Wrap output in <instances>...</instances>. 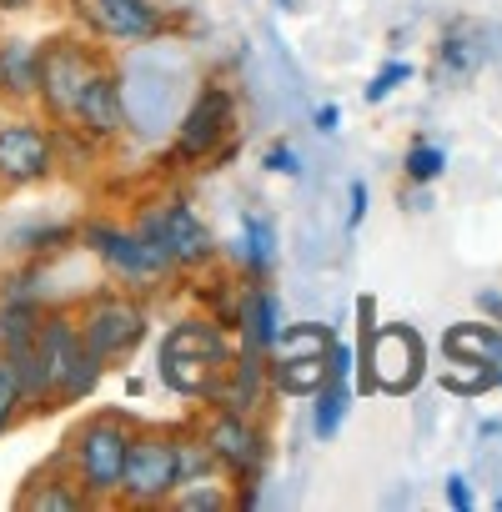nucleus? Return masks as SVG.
I'll return each instance as SVG.
<instances>
[{
    "instance_id": "obj_13",
    "label": "nucleus",
    "mask_w": 502,
    "mask_h": 512,
    "mask_svg": "<svg viewBox=\"0 0 502 512\" xmlns=\"http://www.w3.org/2000/svg\"><path fill=\"white\" fill-rule=\"evenodd\" d=\"M71 126H81V131H91V136H116V131L126 126L121 81H116V71H111V66H101V71H96V81L86 86V96H81V106H76V121H71Z\"/></svg>"
},
{
    "instance_id": "obj_24",
    "label": "nucleus",
    "mask_w": 502,
    "mask_h": 512,
    "mask_svg": "<svg viewBox=\"0 0 502 512\" xmlns=\"http://www.w3.org/2000/svg\"><path fill=\"white\" fill-rule=\"evenodd\" d=\"M91 497L81 492V482H56V477H46L36 492H26L21 497V507H66V512H76V507H86Z\"/></svg>"
},
{
    "instance_id": "obj_33",
    "label": "nucleus",
    "mask_w": 502,
    "mask_h": 512,
    "mask_svg": "<svg viewBox=\"0 0 502 512\" xmlns=\"http://www.w3.org/2000/svg\"><path fill=\"white\" fill-rule=\"evenodd\" d=\"M312 126H317L322 136H332V131L342 126V111H337V106H317V121H312Z\"/></svg>"
},
{
    "instance_id": "obj_8",
    "label": "nucleus",
    "mask_w": 502,
    "mask_h": 512,
    "mask_svg": "<svg viewBox=\"0 0 502 512\" xmlns=\"http://www.w3.org/2000/svg\"><path fill=\"white\" fill-rule=\"evenodd\" d=\"M226 131H231V96H226L221 86H206V91L186 106V116H181L171 161H176V166H191V161L216 156L221 141H226Z\"/></svg>"
},
{
    "instance_id": "obj_20",
    "label": "nucleus",
    "mask_w": 502,
    "mask_h": 512,
    "mask_svg": "<svg viewBox=\"0 0 502 512\" xmlns=\"http://www.w3.org/2000/svg\"><path fill=\"white\" fill-rule=\"evenodd\" d=\"M332 327L327 322H292V327H282V337H277V357H327L332 352Z\"/></svg>"
},
{
    "instance_id": "obj_31",
    "label": "nucleus",
    "mask_w": 502,
    "mask_h": 512,
    "mask_svg": "<svg viewBox=\"0 0 502 512\" xmlns=\"http://www.w3.org/2000/svg\"><path fill=\"white\" fill-rule=\"evenodd\" d=\"M56 236H71V231H66V226H46V231H21V236H16V246H31V251H36V246H56Z\"/></svg>"
},
{
    "instance_id": "obj_26",
    "label": "nucleus",
    "mask_w": 502,
    "mask_h": 512,
    "mask_svg": "<svg viewBox=\"0 0 502 512\" xmlns=\"http://www.w3.org/2000/svg\"><path fill=\"white\" fill-rule=\"evenodd\" d=\"M26 402H21V382H16V367L6 362V352H0V432H6L11 422H16V412H21Z\"/></svg>"
},
{
    "instance_id": "obj_23",
    "label": "nucleus",
    "mask_w": 502,
    "mask_h": 512,
    "mask_svg": "<svg viewBox=\"0 0 502 512\" xmlns=\"http://www.w3.org/2000/svg\"><path fill=\"white\" fill-rule=\"evenodd\" d=\"M317 397H322V402H317L312 432H317V437H337V427H342V417H347V402H352V392H347V382H327Z\"/></svg>"
},
{
    "instance_id": "obj_25",
    "label": "nucleus",
    "mask_w": 502,
    "mask_h": 512,
    "mask_svg": "<svg viewBox=\"0 0 502 512\" xmlns=\"http://www.w3.org/2000/svg\"><path fill=\"white\" fill-rule=\"evenodd\" d=\"M402 171H407L412 181H437V176L447 171V151H442V146H432V141H417V146L407 151Z\"/></svg>"
},
{
    "instance_id": "obj_12",
    "label": "nucleus",
    "mask_w": 502,
    "mask_h": 512,
    "mask_svg": "<svg viewBox=\"0 0 502 512\" xmlns=\"http://www.w3.org/2000/svg\"><path fill=\"white\" fill-rule=\"evenodd\" d=\"M76 6H86L91 26L111 41H151L161 31L151 0H76Z\"/></svg>"
},
{
    "instance_id": "obj_6",
    "label": "nucleus",
    "mask_w": 502,
    "mask_h": 512,
    "mask_svg": "<svg viewBox=\"0 0 502 512\" xmlns=\"http://www.w3.org/2000/svg\"><path fill=\"white\" fill-rule=\"evenodd\" d=\"M101 66L106 61L96 51H86L81 41H56V46L41 51V96H46L56 121H66V126L76 121V106H81V96H86V86L96 81Z\"/></svg>"
},
{
    "instance_id": "obj_14",
    "label": "nucleus",
    "mask_w": 502,
    "mask_h": 512,
    "mask_svg": "<svg viewBox=\"0 0 502 512\" xmlns=\"http://www.w3.org/2000/svg\"><path fill=\"white\" fill-rule=\"evenodd\" d=\"M262 387H267V367H262V352L257 347H246V357H231V367H226V377H221V387H216V407L221 412H241V417H251V407L262 402Z\"/></svg>"
},
{
    "instance_id": "obj_7",
    "label": "nucleus",
    "mask_w": 502,
    "mask_h": 512,
    "mask_svg": "<svg viewBox=\"0 0 502 512\" xmlns=\"http://www.w3.org/2000/svg\"><path fill=\"white\" fill-rule=\"evenodd\" d=\"M146 337V312L131 297H96L81 317V342L101 357V362H121L131 357V347Z\"/></svg>"
},
{
    "instance_id": "obj_1",
    "label": "nucleus",
    "mask_w": 502,
    "mask_h": 512,
    "mask_svg": "<svg viewBox=\"0 0 502 512\" xmlns=\"http://www.w3.org/2000/svg\"><path fill=\"white\" fill-rule=\"evenodd\" d=\"M231 367V342L216 322H201V317H186L176 322L166 337H161V352H156V372L171 392L181 397H216L221 377Z\"/></svg>"
},
{
    "instance_id": "obj_10",
    "label": "nucleus",
    "mask_w": 502,
    "mask_h": 512,
    "mask_svg": "<svg viewBox=\"0 0 502 512\" xmlns=\"http://www.w3.org/2000/svg\"><path fill=\"white\" fill-rule=\"evenodd\" d=\"M81 236H86V246L101 256V262H106L111 272H121V277H126V282H136V287H151V282L166 272V262H161V256H156L136 231H121V226L96 221V226H86Z\"/></svg>"
},
{
    "instance_id": "obj_18",
    "label": "nucleus",
    "mask_w": 502,
    "mask_h": 512,
    "mask_svg": "<svg viewBox=\"0 0 502 512\" xmlns=\"http://www.w3.org/2000/svg\"><path fill=\"white\" fill-rule=\"evenodd\" d=\"M0 86H6L11 96L41 91V51L31 41H6L0 46Z\"/></svg>"
},
{
    "instance_id": "obj_32",
    "label": "nucleus",
    "mask_w": 502,
    "mask_h": 512,
    "mask_svg": "<svg viewBox=\"0 0 502 512\" xmlns=\"http://www.w3.org/2000/svg\"><path fill=\"white\" fill-rule=\"evenodd\" d=\"M447 502H452L457 512L472 507V487H467V477H447Z\"/></svg>"
},
{
    "instance_id": "obj_15",
    "label": "nucleus",
    "mask_w": 502,
    "mask_h": 512,
    "mask_svg": "<svg viewBox=\"0 0 502 512\" xmlns=\"http://www.w3.org/2000/svg\"><path fill=\"white\" fill-rule=\"evenodd\" d=\"M236 327L246 337V347H257V352H272L277 337H282V297L257 287V292H246L241 307H236Z\"/></svg>"
},
{
    "instance_id": "obj_28",
    "label": "nucleus",
    "mask_w": 502,
    "mask_h": 512,
    "mask_svg": "<svg viewBox=\"0 0 502 512\" xmlns=\"http://www.w3.org/2000/svg\"><path fill=\"white\" fill-rule=\"evenodd\" d=\"M267 171H277V176H302V156H297L287 141H277V146H267Z\"/></svg>"
},
{
    "instance_id": "obj_5",
    "label": "nucleus",
    "mask_w": 502,
    "mask_h": 512,
    "mask_svg": "<svg viewBox=\"0 0 502 512\" xmlns=\"http://www.w3.org/2000/svg\"><path fill=\"white\" fill-rule=\"evenodd\" d=\"M362 367H367L362 392H412L422 382V367H427L422 337L412 327H382V332H372Z\"/></svg>"
},
{
    "instance_id": "obj_30",
    "label": "nucleus",
    "mask_w": 502,
    "mask_h": 512,
    "mask_svg": "<svg viewBox=\"0 0 502 512\" xmlns=\"http://www.w3.org/2000/svg\"><path fill=\"white\" fill-rule=\"evenodd\" d=\"M347 196H352V211H347V231H357V226H362V216H367V181H352V186H347Z\"/></svg>"
},
{
    "instance_id": "obj_29",
    "label": "nucleus",
    "mask_w": 502,
    "mask_h": 512,
    "mask_svg": "<svg viewBox=\"0 0 502 512\" xmlns=\"http://www.w3.org/2000/svg\"><path fill=\"white\" fill-rule=\"evenodd\" d=\"M347 377H352V347L332 342V352H327V382H347Z\"/></svg>"
},
{
    "instance_id": "obj_34",
    "label": "nucleus",
    "mask_w": 502,
    "mask_h": 512,
    "mask_svg": "<svg viewBox=\"0 0 502 512\" xmlns=\"http://www.w3.org/2000/svg\"><path fill=\"white\" fill-rule=\"evenodd\" d=\"M181 507H221V497H216V492H186Z\"/></svg>"
},
{
    "instance_id": "obj_22",
    "label": "nucleus",
    "mask_w": 502,
    "mask_h": 512,
    "mask_svg": "<svg viewBox=\"0 0 502 512\" xmlns=\"http://www.w3.org/2000/svg\"><path fill=\"white\" fill-rule=\"evenodd\" d=\"M477 61H482V41H472V26H457L437 51V71H447V76H467Z\"/></svg>"
},
{
    "instance_id": "obj_36",
    "label": "nucleus",
    "mask_w": 502,
    "mask_h": 512,
    "mask_svg": "<svg viewBox=\"0 0 502 512\" xmlns=\"http://www.w3.org/2000/svg\"><path fill=\"white\" fill-rule=\"evenodd\" d=\"M497 507H502V502H497Z\"/></svg>"
},
{
    "instance_id": "obj_4",
    "label": "nucleus",
    "mask_w": 502,
    "mask_h": 512,
    "mask_svg": "<svg viewBox=\"0 0 502 512\" xmlns=\"http://www.w3.org/2000/svg\"><path fill=\"white\" fill-rule=\"evenodd\" d=\"M176 487H181V442L161 437V432L131 437L126 472H121V497L136 502V507H151V502H166Z\"/></svg>"
},
{
    "instance_id": "obj_3",
    "label": "nucleus",
    "mask_w": 502,
    "mask_h": 512,
    "mask_svg": "<svg viewBox=\"0 0 502 512\" xmlns=\"http://www.w3.org/2000/svg\"><path fill=\"white\" fill-rule=\"evenodd\" d=\"M136 236L161 256L166 267H196V262H206V256H211V231H206V221L186 201L146 206L141 221H136Z\"/></svg>"
},
{
    "instance_id": "obj_2",
    "label": "nucleus",
    "mask_w": 502,
    "mask_h": 512,
    "mask_svg": "<svg viewBox=\"0 0 502 512\" xmlns=\"http://www.w3.org/2000/svg\"><path fill=\"white\" fill-rule=\"evenodd\" d=\"M131 427L121 417H91L76 437H71V457H76V482L91 502L121 497V472H126V452H131Z\"/></svg>"
},
{
    "instance_id": "obj_17",
    "label": "nucleus",
    "mask_w": 502,
    "mask_h": 512,
    "mask_svg": "<svg viewBox=\"0 0 502 512\" xmlns=\"http://www.w3.org/2000/svg\"><path fill=\"white\" fill-rule=\"evenodd\" d=\"M267 377L287 397H317L327 387V357H277Z\"/></svg>"
},
{
    "instance_id": "obj_9",
    "label": "nucleus",
    "mask_w": 502,
    "mask_h": 512,
    "mask_svg": "<svg viewBox=\"0 0 502 512\" xmlns=\"http://www.w3.org/2000/svg\"><path fill=\"white\" fill-rule=\"evenodd\" d=\"M51 166H56V141H51V131H41L36 121L0 126V181L31 186V181L51 176Z\"/></svg>"
},
{
    "instance_id": "obj_19",
    "label": "nucleus",
    "mask_w": 502,
    "mask_h": 512,
    "mask_svg": "<svg viewBox=\"0 0 502 512\" xmlns=\"http://www.w3.org/2000/svg\"><path fill=\"white\" fill-rule=\"evenodd\" d=\"M447 357L497 367V362H502V332H497V327H482V322H472V327H452V332H447Z\"/></svg>"
},
{
    "instance_id": "obj_11",
    "label": "nucleus",
    "mask_w": 502,
    "mask_h": 512,
    "mask_svg": "<svg viewBox=\"0 0 502 512\" xmlns=\"http://www.w3.org/2000/svg\"><path fill=\"white\" fill-rule=\"evenodd\" d=\"M206 447H211V457H216L226 472H236V477H246V482H257L267 447H262V432L251 427V417L221 412V417L206 427Z\"/></svg>"
},
{
    "instance_id": "obj_16",
    "label": "nucleus",
    "mask_w": 502,
    "mask_h": 512,
    "mask_svg": "<svg viewBox=\"0 0 502 512\" xmlns=\"http://www.w3.org/2000/svg\"><path fill=\"white\" fill-rule=\"evenodd\" d=\"M236 256H241V267L246 272H257L267 277L272 262H277V231L262 211H241V241H236Z\"/></svg>"
},
{
    "instance_id": "obj_35",
    "label": "nucleus",
    "mask_w": 502,
    "mask_h": 512,
    "mask_svg": "<svg viewBox=\"0 0 502 512\" xmlns=\"http://www.w3.org/2000/svg\"><path fill=\"white\" fill-rule=\"evenodd\" d=\"M31 0H0V11H26Z\"/></svg>"
},
{
    "instance_id": "obj_21",
    "label": "nucleus",
    "mask_w": 502,
    "mask_h": 512,
    "mask_svg": "<svg viewBox=\"0 0 502 512\" xmlns=\"http://www.w3.org/2000/svg\"><path fill=\"white\" fill-rule=\"evenodd\" d=\"M101 357L81 342V352L71 357V367H66V377H61V387H56V402H81V397H91L96 392V382H101Z\"/></svg>"
},
{
    "instance_id": "obj_27",
    "label": "nucleus",
    "mask_w": 502,
    "mask_h": 512,
    "mask_svg": "<svg viewBox=\"0 0 502 512\" xmlns=\"http://www.w3.org/2000/svg\"><path fill=\"white\" fill-rule=\"evenodd\" d=\"M402 81H412V66H407V61H387V66L377 71V81L367 86V101H382V96H392Z\"/></svg>"
}]
</instances>
